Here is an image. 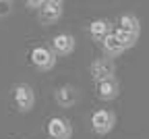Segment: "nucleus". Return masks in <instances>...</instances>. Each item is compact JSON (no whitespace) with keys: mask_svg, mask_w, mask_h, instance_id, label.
I'll list each match as a JSON object with an SVG mask.
<instances>
[{"mask_svg":"<svg viewBox=\"0 0 149 139\" xmlns=\"http://www.w3.org/2000/svg\"><path fill=\"white\" fill-rule=\"evenodd\" d=\"M89 73H91V79L95 83H102V81H110V79H116V65L112 58H95L89 67Z\"/></svg>","mask_w":149,"mask_h":139,"instance_id":"f257e3e1","label":"nucleus"},{"mask_svg":"<svg viewBox=\"0 0 149 139\" xmlns=\"http://www.w3.org/2000/svg\"><path fill=\"white\" fill-rule=\"evenodd\" d=\"M13 100H15V106L21 112H31L35 106V91L27 83H17L13 89Z\"/></svg>","mask_w":149,"mask_h":139,"instance_id":"f03ea898","label":"nucleus"},{"mask_svg":"<svg viewBox=\"0 0 149 139\" xmlns=\"http://www.w3.org/2000/svg\"><path fill=\"white\" fill-rule=\"evenodd\" d=\"M29 60L35 69L40 71H52L56 67V54L52 52V48L46 46H35L29 54Z\"/></svg>","mask_w":149,"mask_h":139,"instance_id":"7ed1b4c3","label":"nucleus"},{"mask_svg":"<svg viewBox=\"0 0 149 139\" xmlns=\"http://www.w3.org/2000/svg\"><path fill=\"white\" fill-rule=\"evenodd\" d=\"M62 13H64V4L60 0H44L42 8L37 11V19L42 25H52L62 17Z\"/></svg>","mask_w":149,"mask_h":139,"instance_id":"20e7f679","label":"nucleus"},{"mask_svg":"<svg viewBox=\"0 0 149 139\" xmlns=\"http://www.w3.org/2000/svg\"><path fill=\"white\" fill-rule=\"evenodd\" d=\"M116 125V114L112 112V110H95L91 114V129L95 131L97 135H106L110 133L112 129H114Z\"/></svg>","mask_w":149,"mask_h":139,"instance_id":"39448f33","label":"nucleus"},{"mask_svg":"<svg viewBox=\"0 0 149 139\" xmlns=\"http://www.w3.org/2000/svg\"><path fill=\"white\" fill-rule=\"evenodd\" d=\"M50 139H70L72 137V125L62 116H52L46 125Z\"/></svg>","mask_w":149,"mask_h":139,"instance_id":"423d86ee","label":"nucleus"},{"mask_svg":"<svg viewBox=\"0 0 149 139\" xmlns=\"http://www.w3.org/2000/svg\"><path fill=\"white\" fill-rule=\"evenodd\" d=\"M54 100L60 108H72L79 102V89L74 85H60L54 91Z\"/></svg>","mask_w":149,"mask_h":139,"instance_id":"0eeeda50","label":"nucleus"},{"mask_svg":"<svg viewBox=\"0 0 149 139\" xmlns=\"http://www.w3.org/2000/svg\"><path fill=\"white\" fill-rule=\"evenodd\" d=\"M74 46H77V42H74V37L70 33H56L52 37V52L56 56H68V54H72Z\"/></svg>","mask_w":149,"mask_h":139,"instance_id":"6e6552de","label":"nucleus"},{"mask_svg":"<svg viewBox=\"0 0 149 139\" xmlns=\"http://www.w3.org/2000/svg\"><path fill=\"white\" fill-rule=\"evenodd\" d=\"M120 95V83L116 79H110V81H102L97 83V98L104 102H112Z\"/></svg>","mask_w":149,"mask_h":139,"instance_id":"1a4fd4ad","label":"nucleus"},{"mask_svg":"<svg viewBox=\"0 0 149 139\" xmlns=\"http://www.w3.org/2000/svg\"><path fill=\"white\" fill-rule=\"evenodd\" d=\"M110 33H112V27H110V23L106 21V19H95V21L89 23V35L95 39V42H100V44Z\"/></svg>","mask_w":149,"mask_h":139,"instance_id":"9d476101","label":"nucleus"},{"mask_svg":"<svg viewBox=\"0 0 149 139\" xmlns=\"http://www.w3.org/2000/svg\"><path fill=\"white\" fill-rule=\"evenodd\" d=\"M118 29L139 35V33H141V21H139L133 13H124V15L118 19Z\"/></svg>","mask_w":149,"mask_h":139,"instance_id":"9b49d317","label":"nucleus"},{"mask_svg":"<svg viewBox=\"0 0 149 139\" xmlns=\"http://www.w3.org/2000/svg\"><path fill=\"white\" fill-rule=\"evenodd\" d=\"M102 48H104V52H106L108 58H116V56H120V54L124 52V48L120 46V42L116 39L114 31H112V33L104 39V42H102Z\"/></svg>","mask_w":149,"mask_h":139,"instance_id":"f8f14e48","label":"nucleus"},{"mask_svg":"<svg viewBox=\"0 0 149 139\" xmlns=\"http://www.w3.org/2000/svg\"><path fill=\"white\" fill-rule=\"evenodd\" d=\"M114 35H116V39L120 42V46H122L124 50L133 48V46L137 44V39H139V35H135V33H128V31H122V29H116V31H114Z\"/></svg>","mask_w":149,"mask_h":139,"instance_id":"ddd939ff","label":"nucleus"},{"mask_svg":"<svg viewBox=\"0 0 149 139\" xmlns=\"http://www.w3.org/2000/svg\"><path fill=\"white\" fill-rule=\"evenodd\" d=\"M13 8H15V2H10V0H0V19L10 17Z\"/></svg>","mask_w":149,"mask_h":139,"instance_id":"4468645a","label":"nucleus"},{"mask_svg":"<svg viewBox=\"0 0 149 139\" xmlns=\"http://www.w3.org/2000/svg\"><path fill=\"white\" fill-rule=\"evenodd\" d=\"M27 8H31V11H40L42 8V4H44V0H27Z\"/></svg>","mask_w":149,"mask_h":139,"instance_id":"2eb2a0df","label":"nucleus"}]
</instances>
